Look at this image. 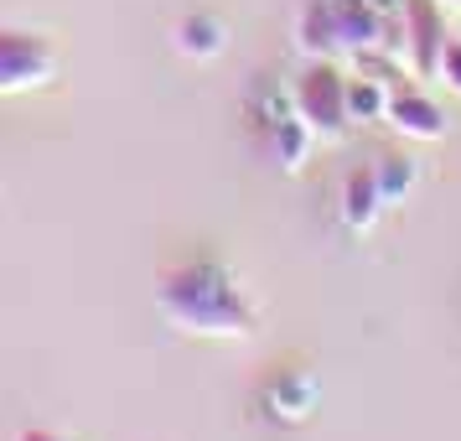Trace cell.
Returning <instances> with one entry per match:
<instances>
[{
	"instance_id": "cell-2",
	"label": "cell",
	"mask_w": 461,
	"mask_h": 441,
	"mask_svg": "<svg viewBox=\"0 0 461 441\" xmlns=\"http://www.w3.org/2000/svg\"><path fill=\"white\" fill-rule=\"evenodd\" d=\"M291 109L312 135H342L353 125V115H348V73L332 58H312L291 88Z\"/></svg>"
},
{
	"instance_id": "cell-11",
	"label": "cell",
	"mask_w": 461,
	"mask_h": 441,
	"mask_svg": "<svg viewBox=\"0 0 461 441\" xmlns=\"http://www.w3.org/2000/svg\"><path fill=\"white\" fill-rule=\"evenodd\" d=\"M306 141H312V130L301 125V120H280L275 125V151H280L285 167H301L306 161Z\"/></svg>"
},
{
	"instance_id": "cell-7",
	"label": "cell",
	"mask_w": 461,
	"mask_h": 441,
	"mask_svg": "<svg viewBox=\"0 0 461 441\" xmlns=\"http://www.w3.org/2000/svg\"><path fill=\"white\" fill-rule=\"evenodd\" d=\"M301 42L312 58H332L337 47H342V32H337V16H332V0H316L312 11H306V22H301Z\"/></svg>"
},
{
	"instance_id": "cell-6",
	"label": "cell",
	"mask_w": 461,
	"mask_h": 441,
	"mask_svg": "<svg viewBox=\"0 0 461 441\" xmlns=\"http://www.w3.org/2000/svg\"><path fill=\"white\" fill-rule=\"evenodd\" d=\"M378 208H384V188H378L374 167H357L348 171V182H342V218H348V229H374Z\"/></svg>"
},
{
	"instance_id": "cell-9",
	"label": "cell",
	"mask_w": 461,
	"mask_h": 441,
	"mask_svg": "<svg viewBox=\"0 0 461 441\" xmlns=\"http://www.w3.org/2000/svg\"><path fill=\"white\" fill-rule=\"evenodd\" d=\"M384 109H389L384 78H348V115L353 120H384Z\"/></svg>"
},
{
	"instance_id": "cell-13",
	"label": "cell",
	"mask_w": 461,
	"mask_h": 441,
	"mask_svg": "<svg viewBox=\"0 0 461 441\" xmlns=\"http://www.w3.org/2000/svg\"><path fill=\"white\" fill-rule=\"evenodd\" d=\"M16 441H63V436H58V431H22Z\"/></svg>"
},
{
	"instance_id": "cell-5",
	"label": "cell",
	"mask_w": 461,
	"mask_h": 441,
	"mask_svg": "<svg viewBox=\"0 0 461 441\" xmlns=\"http://www.w3.org/2000/svg\"><path fill=\"white\" fill-rule=\"evenodd\" d=\"M404 22H410V58L420 78H436L440 47H446V22H440V0H404Z\"/></svg>"
},
{
	"instance_id": "cell-3",
	"label": "cell",
	"mask_w": 461,
	"mask_h": 441,
	"mask_svg": "<svg viewBox=\"0 0 461 441\" xmlns=\"http://www.w3.org/2000/svg\"><path fill=\"white\" fill-rule=\"evenodd\" d=\"M52 42L37 32H16V26H0V94H16V88H37L52 78Z\"/></svg>"
},
{
	"instance_id": "cell-10",
	"label": "cell",
	"mask_w": 461,
	"mask_h": 441,
	"mask_svg": "<svg viewBox=\"0 0 461 441\" xmlns=\"http://www.w3.org/2000/svg\"><path fill=\"white\" fill-rule=\"evenodd\" d=\"M374 177H378V188H384V203H399L410 192V182H415V161L384 156V161H374Z\"/></svg>"
},
{
	"instance_id": "cell-1",
	"label": "cell",
	"mask_w": 461,
	"mask_h": 441,
	"mask_svg": "<svg viewBox=\"0 0 461 441\" xmlns=\"http://www.w3.org/2000/svg\"><path fill=\"white\" fill-rule=\"evenodd\" d=\"M161 307L176 327H187V333H249L254 317L244 307V296L233 286L229 275L218 271V265H182V271H171L161 280Z\"/></svg>"
},
{
	"instance_id": "cell-4",
	"label": "cell",
	"mask_w": 461,
	"mask_h": 441,
	"mask_svg": "<svg viewBox=\"0 0 461 441\" xmlns=\"http://www.w3.org/2000/svg\"><path fill=\"white\" fill-rule=\"evenodd\" d=\"M384 120L404 135V141H440L446 135V115L430 94H420V88H394L389 94V109H384Z\"/></svg>"
},
{
	"instance_id": "cell-8",
	"label": "cell",
	"mask_w": 461,
	"mask_h": 441,
	"mask_svg": "<svg viewBox=\"0 0 461 441\" xmlns=\"http://www.w3.org/2000/svg\"><path fill=\"white\" fill-rule=\"evenodd\" d=\"M176 47L187 58H218L223 52V26L212 22V16H187V22L176 26Z\"/></svg>"
},
{
	"instance_id": "cell-14",
	"label": "cell",
	"mask_w": 461,
	"mask_h": 441,
	"mask_svg": "<svg viewBox=\"0 0 461 441\" xmlns=\"http://www.w3.org/2000/svg\"><path fill=\"white\" fill-rule=\"evenodd\" d=\"M440 5H451V11H461V0H440Z\"/></svg>"
},
{
	"instance_id": "cell-12",
	"label": "cell",
	"mask_w": 461,
	"mask_h": 441,
	"mask_svg": "<svg viewBox=\"0 0 461 441\" xmlns=\"http://www.w3.org/2000/svg\"><path fill=\"white\" fill-rule=\"evenodd\" d=\"M436 78L461 99V37H446V47H440V63H436Z\"/></svg>"
}]
</instances>
